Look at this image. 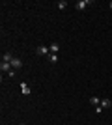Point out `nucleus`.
I'll list each match as a JSON object with an SVG mask.
<instances>
[{
	"label": "nucleus",
	"instance_id": "11",
	"mask_svg": "<svg viewBox=\"0 0 112 125\" xmlns=\"http://www.w3.org/2000/svg\"><path fill=\"white\" fill-rule=\"evenodd\" d=\"M56 6H58V10H65V8H67V2H65V0H60Z\"/></svg>",
	"mask_w": 112,
	"mask_h": 125
},
{
	"label": "nucleus",
	"instance_id": "7",
	"mask_svg": "<svg viewBox=\"0 0 112 125\" xmlns=\"http://www.w3.org/2000/svg\"><path fill=\"white\" fill-rule=\"evenodd\" d=\"M99 104H101L103 110H105V108H110V106H112V101L110 99H101V103H99Z\"/></svg>",
	"mask_w": 112,
	"mask_h": 125
},
{
	"label": "nucleus",
	"instance_id": "13",
	"mask_svg": "<svg viewBox=\"0 0 112 125\" xmlns=\"http://www.w3.org/2000/svg\"><path fill=\"white\" fill-rule=\"evenodd\" d=\"M108 8H110V10H112V2H110V4H108Z\"/></svg>",
	"mask_w": 112,
	"mask_h": 125
},
{
	"label": "nucleus",
	"instance_id": "5",
	"mask_svg": "<svg viewBox=\"0 0 112 125\" xmlns=\"http://www.w3.org/2000/svg\"><path fill=\"white\" fill-rule=\"evenodd\" d=\"M21 92H22V95H30V86L26 82H21Z\"/></svg>",
	"mask_w": 112,
	"mask_h": 125
},
{
	"label": "nucleus",
	"instance_id": "1",
	"mask_svg": "<svg viewBox=\"0 0 112 125\" xmlns=\"http://www.w3.org/2000/svg\"><path fill=\"white\" fill-rule=\"evenodd\" d=\"M36 52L39 54V56H49V54H51V51H49L47 45H39V47L36 49Z\"/></svg>",
	"mask_w": 112,
	"mask_h": 125
},
{
	"label": "nucleus",
	"instance_id": "10",
	"mask_svg": "<svg viewBox=\"0 0 112 125\" xmlns=\"http://www.w3.org/2000/svg\"><path fill=\"white\" fill-rule=\"evenodd\" d=\"M99 103H101L99 97H92V99H90V104H93V106H99Z\"/></svg>",
	"mask_w": 112,
	"mask_h": 125
},
{
	"label": "nucleus",
	"instance_id": "4",
	"mask_svg": "<svg viewBox=\"0 0 112 125\" xmlns=\"http://www.w3.org/2000/svg\"><path fill=\"white\" fill-rule=\"evenodd\" d=\"M11 69H13V67H11V63H8V62L0 63V71H2V73H10Z\"/></svg>",
	"mask_w": 112,
	"mask_h": 125
},
{
	"label": "nucleus",
	"instance_id": "3",
	"mask_svg": "<svg viewBox=\"0 0 112 125\" xmlns=\"http://www.w3.org/2000/svg\"><path fill=\"white\" fill-rule=\"evenodd\" d=\"M11 67L15 69V71H17V69H21L22 67V60H21V58H13V60H11Z\"/></svg>",
	"mask_w": 112,
	"mask_h": 125
},
{
	"label": "nucleus",
	"instance_id": "9",
	"mask_svg": "<svg viewBox=\"0 0 112 125\" xmlns=\"http://www.w3.org/2000/svg\"><path fill=\"white\" fill-rule=\"evenodd\" d=\"M49 62H51V63H56V62H58V54H49Z\"/></svg>",
	"mask_w": 112,
	"mask_h": 125
},
{
	"label": "nucleus",
	"instance_id": "6",
	"mask_svg": "<svg viewBox=\"0 0 112 125\" xmlns=\"http://www.w3.org/2000/svg\"><path fill=\"white\" fill-rule=\"evenodd\" d=\"M13 54L11 52H6V54H2V62H8V63H11V60H13Z\"/></svg>",
	"mask_w": 112,
	"mask_h": 125
},
{
	"label": "nucleus",
	"instance_id": "14",
	"mask_svg": "<svg viewBox=\"0 0 112 125\" xmlns=\"http://www.w3.org/2000/svg\"><path fill=\"white\" fill-rule=\"evenodd\" d=\"M19 125H26V123H19Z\"/></svg>",
	"mask_w": 112,
	"mask_h": 125
},
{
	"label": "nucleus",
	"instance_id": "12",
	"mask_svg": "<svg viewBox=\"0 0 112 125\" xmlns=\"http://www.w3.org/2000/svg\"><path fill=\"white\" fill-rule=\"evenodd\" d=\"M93 110H95V114H101V112H103V106H101V104H99V106H95V108H93Z\"/></svg>",
	"mask_w": 112,
	"mask_h": 125
},
{
	"label": "nucleus",
	"instance_id": "8",
	"mask_svg": "<svg viewBox=\"0 0 112 125\" xmlns=\"http://www.w3.org/2000/svg\"><path fill=\"white\" fill-rule=\"evenodd\" d=\"M49 51H51V54H58V51H60V45H58V43H52V45L49 47Z\"/></svg>",
	"mask_w": 112,
	"mask_h": 125
},
{
	"label": "nucleus",
	"instance_id": "2",
	"mask_svg": "<svg viewBox=\"0 0 112 125\" xmlns=\"http://www.w3.org/2000/svg\"><path fill=\"white\" fill-rule=\"evenodd\" d=\"M90 4H92V0H77V6H75V8L82 11V10H86Z\"/></svg>",
	"mask_w": 112,
	"mask_h": 125
}]
</instances>
